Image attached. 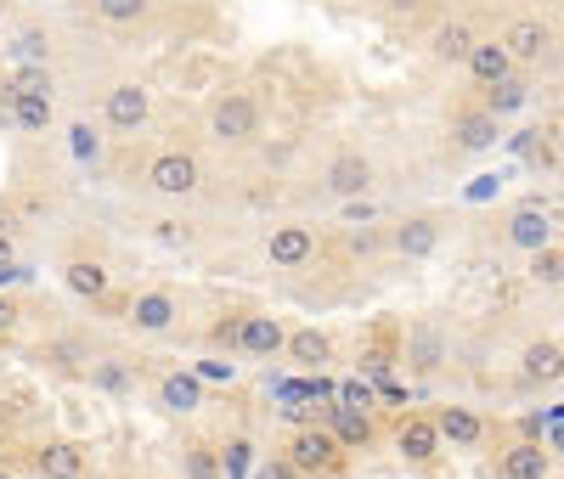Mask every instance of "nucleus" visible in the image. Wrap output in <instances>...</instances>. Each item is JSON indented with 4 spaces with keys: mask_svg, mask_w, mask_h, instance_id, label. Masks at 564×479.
Masks as SVG:
<instances>
[{
    "mask_svg": "<svg viewBox=\"0 0 564 479\" xmlns=\"http://www.w3.org/2000/svg\"><path fill=\"white\" fill-rule=\"evenodd\" d=\"M289 462L300 473H334L345 462V446L327 435V428H305V435H294V446H289Z\"/></svg>",
    "mask_w": 564,
    "mask_h": 479,
    "instance_id": "1",
    "label": "nucleus"
},
{
    "mask_svg": "<svg viewBox=\"0 0 564 479\" xmlns=\"http://www.w3.org/2000/svg\"><path fill=\"white\" fill-rule=\"evenodd\" d=\"M254 124H260V113H254L249 96H220L215 102V135L243 141V135H254Z\"/></svg>",
    "mask_w": 564,
    "mask_h": 479,
    "instance_id": "2",
    "label": "nucleus"
},
{
    "mask_svg": "<svg viewBox=\"0 0 564 479\" xmlns=\"http://www.w3.org/2000/svg\"><path fill=\"white\" fill-rule=\"evenodd\" d=\"M159 192H170V198H181V192H193L198 186V164L186 159V153H164L159 164H153V175H148Z\"/></svg>",
    "mask_w": 564,
    "mask_h": 479,
    "instance_id": "3",
    "label": "nucleus"
},
{
    "mask_svg": "<svg viewBox=\"0 0 564 479\" xmlns=\"http://www.w3.org/2000/svg\"><path fill=\"white\" fill-rule=\"evenodd\" d=\"M34 468H40V479H79L85 473V451L74 440H57V446H45L34 457Z\"/></svg>",
    "mask_w": 564,
    "mask_h": 479,
    "instance_id": "4",
    "label": "nucleus"
},
{
    "mask_svg": "<svg viewBox=\"0 0 564 479\" xmlns=\"http://www.w3.org/2000/svg\"><path fill=\"white\" fill-rule=\"evenodd\" d=\"M547 468H553V451L536 446V440L513 446V451L502 457V479H547Z\"/></svg>",
    "mask_w": 564,
    "mask_h": 479,
    "instance_id": "5",
    "label": "nucleus"
},
{
    "mask_svg": "<svg viewBox=\"0 0 564 479\" xmlns=\"http://www.w3.org/2000/svg\"><path fill=\"white\" fill-rule=\"evenodd\" d=\"M108 119L119 130H135L141 119H148V90H141V85H113L108 90Z\"/></svg>",
    "mask_w": 564,
    "mask_h": 479,
    "instance_id": "6",
    "label": "nucleus"
},
{
    "mask_svg": "<svg viewBox=\"0 0 564 479\" xmlns=\"http://www.w3.org/2000/svg\"><path fill=\"white\" fill-rule=\"evenodd\" d=\"M502 52L508 57H520V63H531V57H542L547 52V29L542 23H531V18H520L508 34H502Z\"/></svg>",
    "mask_w": 564,
    "mask_h": 479,
    "instance_id": "7",
    "label": "nucleus"
},
{
    "mask_svg": "<svg viewBox=\"0 0 564 479\" xmlns=\"http://www.w3.org/2000/svg\"><path fill=\"white\" fill-rule=\"evenodd\" d=\"M468 68H475V79L480 85H497V79H508L513 74V57L502 52V45H468V57H463Z\"/></svg>",
    "mask_w": 564,
    "mask_h": 479,
    "instance_id": "8",
    "label": "nucleus"
},
{
    "mask_svg": "<svg viewBox=\"0 0 564 479\" xmlns=\"http://www.w3.org/2000/svg\"><path fill=\"white\" fill-rule=\"evenodd\" d=\"M7 113H12L18 130H45V124H52V96H18V90H7Z\"/></svg>",
    "mask_w": 564,
    "mask_h": 479,
    "instance_id": "9",
    "label": "nucleus"
},
{
    "mask_svg": "<svg viewBox=\"0 0 564 479\" xmlns=\"http://www.w3.org/2000/svg\"><path fill=\"white\" fill-rule=\"evenodd\" d=\"M238 345L249 356H271V350H282V327L271 316H249V322H238Z\"/></svg>",
    "mask_w": 564,
    "mask_h": 479,
    "instance_id": "10",
    "label": "nucleus"
},
{
    "mask_svg": "<svg viewBox=\"0 0 564 479\" xmlns=\"http://www.w3.org/2000/svg\"><path fill=\"white\" fill-rule=\"evenodd\" d=\"M508 237H513V243H520V249H547L553 226H547V215H542V209L531 204V209H520V215L508 220Z\"/></svg>",
    "mask_w": 564,
    "mask_h": 479,
    "instance_id": "11",
    "label": "nucleus"
},
{
    "mask_svg": "<svg viewBox=\"0 0 564 479\" xmlns=\"http://www.w3.org/2000/svg\"><path fill=\"white\" fill-rule=\"evenodd\" d=\"M327 417H334V435L339 446H367L372 440V423H367V412H356V406H327Z\"/></svg>",
    "mask_w": 564,
    "mask_h": 479,
    "instance_id": "12",
    "label": "nucleus"
},
{
    "mask_svg": "<svg viewBox=\"0 0 564 479\" xmlns=\"http://www.w3.org/2000/svg\"><path fill=\"white\" fill-rule=\"evenodd\" d=\"M271 260H276V265H305V260H311V231H305V226L271 231Z\"/></svg>",
    "mask_w": 564,
    "mask_h": 479,
    "instance_id": "13",
    "label": "nucleus"
},
{
    "mask_svg": "<svg viewBox=\"0 0 564 479\" xmlns=\"http://www.w3.org/2000/svg\"><path fill=\"white\" fill-rule=\"evenodd\" d=\"M435 440H441V435H435V423H417V417L401 423V435H395V446H401L406 462H430V457H435Z\"/></svg>",
    "mask_w": 564,
    "mask_h": 479,
    "instance_id": "14",
    "label": "nucleus"
},
{
    "mask_svg": "<svg viewBox=\"0 0 564 479\" xmlns=\"http://www.w3.org/2000/svg\"><path fill=\"white\" fill-rule=\"evenodd\" d=\"M367 181H372L367 159H334V164H327V186H334L339 198H356V192H367Z\"/></svg>",
    "mask_w": 564,
    "mask_h": 479,
    "instance_id": "15",
    "label": "nucleus"
},
{
    "mask_svg": "<svg viewBox=\"0 0 564 479\" xmlns=\"http://www.w3.org/2000/svg\"><path fill=\"white\" fill-rule=\"evenodd\" d=\"M491 141H497V113H468V119H457V148L480 153V148H491Z\"/></svg>",
    "mask_w": 564,
    "mask_h": 479,
    "instance_id": "16",
    "label": "nucleus"
},
{
    "mask_svg": "<svg viewBox=\"0 0 564 479\" xmlns=\"http://www.w3.org/2000/svg\"><path fill=\"white\" fill-rule=\"evenodd\" d=\"M159 401H164L170 412H198V406H204V390H198V378H164Z\"/></svg>",
    "mask_w": 564,
    "mask_h": 479,
    "instance_id": "17",
    "label": "nucleus"
},
{
    "mask_svg": "<svg viewBox=\"0 0 564 479\" xmlns=\"http://www.w3.org/2000/svg\"><path fill=\"white\" fill-rule=\"evenodd\" d=\"M435 435H446V440H457V446H475V440H480V417H468V412L446 406L441 423H435Z\"/></svg>",
    "mask_w": 564,
    "mask_h": 479,
    "instance_id": "18",
    "label": "nucleus"
},
{
    "mask_svg": "<svg viewBox=\"0 0 564 479\" xmlns=\"http://www.w3.org/2000/svg\"><path fill=\"white\" fill-rule=\"evenodd\" d=\"M130 316H135V327H148V333H164V327H170V316H175V305H170L164 294H141Z\"/></svg>",
    "mask_w": 564,
    "mask_h": 479,
    "instance_id": "19",
    "label": "nucleus"
},
{
    "mask_svg": "<svg viewBox=\"0 0 564 479\" xmlns=\"http://www.w3.org/2000/svg\"><path fill=\"white\" fill-rule=\"evenodd\" d=\"M525 96H531V85L508 74V79L491 85V108H486V113H513V108H525Z\"/></svg>",
    "mask_w": 564,
    "mask_h": 479,
    "instance_id": "20",
    "label": "nucleus"
},
{
    "mask_svg": "<svg viewBox=\"0 0 564 479\" xmlns=\"http://www.w3.org/2000/svg\"><path fill=\"white\" fill-rule=\"evenodd\" d=\"M68 287H74V294H90V300H97L102 287H108V271L90 265V260H74V265H68Z\"/></svg>",
    "mask_w": 564,
    "mask_h": 479,
    "instance_id": "21",
    "label": "nucleus"
},
{
    "mask_svg": "<svg viewBox=\"0 0 564 479\" xmlns=\"http://www.w3.org/2000/svg\"><path fill=\"white\" fill-rule=\"evenodd\" d=\"M395 243H401V254H430V249H435V226H430V220H406V226L395 231Z\"/></svg>",
    "mask_w": 564,
    "mask_h": 479,
    "instance_id": "22",
    "label": "nucleus"
},
{
    "mask_svg": "<svg viewBox=\"0 0 564 479\" xmlns=\"http://www.w3.org/2000/svg\"><path fill=\"white\" fill-rule=\"evenodd\" d=\"M282 345H289L294 350V361H305V367H322L327 361V339H322V333H294V339H282Z\"/></svg>",
    "mask_w": 564,
    "mask_h": 479,
    "instance_id": "23",
    "label": "nucleus"
},
{
    "mask_svg": "<svg viewBox=\"0 0 564 479\" xmlns=\"http://www.w3.org/2000/svg\"><path fill=\"white\" fill-rule=\"evenodd\" d=\"M525 372L531 378H558V345L547 339V345H531L525 350Z\"/></svg>",
    "mask_w": 564,
    "mask_h": 479,
    "instance_id": "24",
    "label": "nucleus"
},
{
    "mask_svg": "<svg viewBox=\"0 0 564 479\" xmlns=\"http://www.w3.org/2000/svg\"><path fill=\"white\" fill-rule=\"evenodd\" d=\"M12 57L29 63V68H45V34H40V29H23L18 45H12Z\"/></svg>",
    "mask_w": 564,
    "mask_h": 479,
    "instance_id": "25",
    "label": "nucleus"
},
{
    "mask_svg": "<svg viewBox=\"0 0 564 479\" xmlns=\"http://www.w3.org/2000/svg\"><path fill=\"white\" fill-rule=\"evenodd\" d=\"M7 90H18V96H52V74H45V68H23V74H12Z\"/></svg>",
    "mask_w": 564,
    "mask_h": 479,
    "instance_id": "26",
    "label": "nucleus"
},
{
    "mask_svg": "<svg viewBox=\"0 0 564 479\" xmlns=\"http://www.w3.org/2000/svg\"><path fill=\"white\" fill-rule=\"evenodd\" d=\"M468 45H475V40H468V29H441V40H435V52L446 57V63H457V57H468Z\"/></svg>",
    "mask_w": 564,
    "mask_h": 479,
    "instance_id": "27",
    "label": "nucleus"
},
{
    "mask_svg": "<svg viewBox=\"0 0 564 479\" xmlns=\"http://www.w3.org/2000/svg\"><path fill=\"white\" fill-rule=\"evenodd\" d=\"M97 12L108 23H135L141 12H148V0H97Z\"/></svg>",
    "mask_w": 564,
    "mask_h": 479,
    "instance_id": "28",
    "label": "nucleus"
},
{
    "mask_svg": "<svg viewBox=\"0 0 564 479\" xmlns=\"http://www.w3.org/2000/svg\"><path fill=\"white\" fill-rule=\"evenodd\" d=\"M558 271H564L558 249H536V265H531V276H536V282H547V287H558Z\"/></svg>",
    "mask_w": 564,
    "mask_h": 479,
    "instance_id": "29",
    "label": "nucleus"
},
{
    "mask_svg": "<svg viewBox=\"0 0 564 479\" xmlns=\"http://www.w3.org/2000/svg\"><path fill=\"white\" fill-rule=\"evenodd\" d=\"M334 401H339V406H356V412H367V406H372V390H367V383H339V390H334Z\"/></svg>",
    "mask_w": 564,
    "mask_h": 479,
    "instance_id": "30",
    "label": "nucleus"
},
{
    "mask_svg": "<svg viewBox=\"0 0 564 479\" xmlns=\"http://www.w3.org/2000/svg\"><path fill=\"white\" fill-rule=\"evenodd\" d=\"M68 135H74V159H97V153H102V141L90 135V124H74Z\"/></svg>",
    "mask_w": 564,
    "mask_h": 479,
    "instance_id": "31",
    "label": "nucleus"
},
{
    "mask_svg": "<svg viewBox=\"0 0 564 479\" xmlns=\"http://www.w3.org/2000/svg\"><path fill=\"white\" fill-rule=\"evenodd\" d=\"M226 473H231V479H243V473H249V446H243V440H238V446H226Z\"/></svg>",
    "mask_w": 564,
    "mask_h": 479,
    "instance_id": "32",
    "label": "nucleus"
},
{
    "mask_svg": "<svg viewBox=\"0 0 564 479\" xmlns=\"http://www.w3.org/2000/svg\"><path fill=\"white\" fill-rule=\"evenodd\" d=\"M186 473H193V479H215V462H209V451H193V457H186Z\"/></svg>",
    "mask_w": 564,
    "mask_h": 479,
    "instance_id": "33",
    "label": "nucleus"
},
{
    "mask_svg": "<svg viewBox=\"0 0 564 479\" xmlns=\"http://www.w3.org/2000/svg\"><path fill=\"white\" fill-rule=\"evenodd\" d=\"M294 473H300L294 462H265V468H260V479H294Z\"/></svg>",
    "mask_w": 564,
    "mask_h": 479,
    "instance_id": "34",
    "label": "nucleus"
},
{
    "mask_svg": "<svg viewBox=\"0 0 564 479\" xmlns=\"http://www.w3.org/2000/svg\"><path fill=\"white\" fill-rule=\"evenodd\" d=\"M97 383H102V390H124V372H119V367H102Z\"/></svg>",
    "mask_w": 564,
    "mask_h": 479,
    "instance_id": "35",
    "label": "nucleus"
},
{
    "mask_svg": "<svg viewBox=\"0 0 564 479\" xmlns=\"http://www.w3.org/2000/svg\"><path fill=\"white\" fill-rule=\"evenodd\" d=\"M198 372H204V378H226V383H231V361H204Z\"/></svg>",
    "mask_w": 564,
    "mask_h": 479,
    "instance_id": "36",
    "label": "nucleus"
},
{
    "mask_svg": "<svg viewBox=\"0 0 564 479\" xmlns=\"http://www.w3.org/2000/svg\"><path fill=\"white\" fill-rule=\"evenodd\" d=\"M12 322H18V305H12V300H0V333H7Z\"/></svg>",
    "mask_w": 564,
    "mask_h": 479,
    "instance_id": "37",
    "label": "nucleus"
},
{
    "mask_svg": "<svg viewBox=\"0 0 564 479\" xmlns=\"http://www.w3.org/2000/svg\"><path fill=\"white\" fill-rule=\"evenodd\" d=\"M0 265H12V249H7V237H0Z\"/></svg>",
    "mask_w": 564,
    "mask_h": 479,
    "instance_id": "38",
    "label": "nucleus"
},
{
    "mask_svg": "<svg viewBox=\"0 0 564 479\" xmlns=\"http://www.w3.org/2000/svg\"><path fill=\"white\" fill-rule=\"evenodd\" d=\"M390 7H401V12H412V7H417V0H390Z\"/></svg>",
    "mask_w": 564,
    "mask_h": 479,
    "instance_id": "39",
    "label": "nucleus"
}]
</instances>
